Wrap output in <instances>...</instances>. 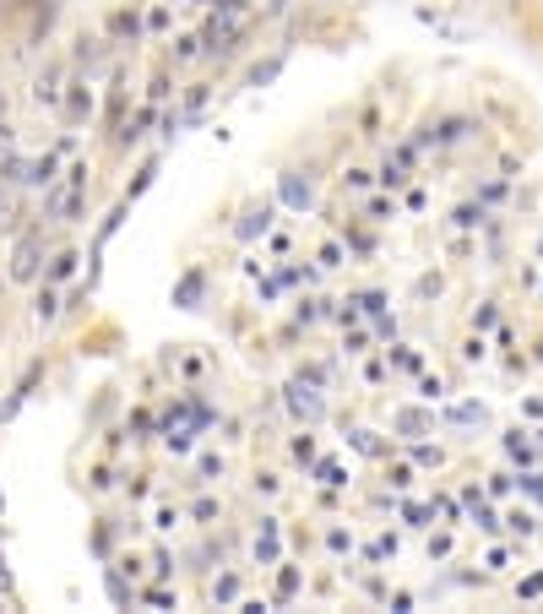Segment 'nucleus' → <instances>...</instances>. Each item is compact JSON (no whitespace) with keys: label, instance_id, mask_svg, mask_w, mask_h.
Wrapping results in <instances>:
<instances>
[{"label":"nucleus","instance_id":"f257e3e1","mask_svg":"<svg viewBox=\"0 0 543 614\" xmlns=\"http://www.w3.org/2000/svg\"><path fill=\"white\" fill-rule=\"evenodd\" d=\"M33 278H38V239L22 234L16 250H11V283H33Z\"/></svg>","mask_w":543,"mask_h":614},{"label":"nucleus","instance_id":"f03ea898","mask_svg":"<svg viewBox=\"0 0 543 614\" xmlns=\"http://www.w3.org/2000/svg\"><path fill=\"white\" fill-rule=\"evenodd\" d=\"M462 501H468V506H473V522H479V528H484V533H495V528H500V517H495V506H484V495H479V490H468V495H462Z\"/></svg>","mask_w":543,"mask_h":614},{"label":"nucleus","instance_id":"7ed1b4c3","mask_svg":"<svg viewBox=\"0 0 543 614\" xmlns=\"http://www.w3.org/2000/svg\"><path fill=\"white\" fill-rule=\"evenodd\" d=\"M288 408L305 414V419H321V397H310L305 386H288Z\"/></svg>","mask_w":543,"mask_h":614},{"label":"nucleus","instance_id":"20e7f679","mask_svg":"<svg viewBox=\"0 0 543 614\" xmlns=\"http://www.w3.org/2000/svg\"><path fill=\"white\" fill-rule=\"evenodd\" d=\"M506 452H511V463H522V468H528L533 457H538V446H533V441H528L522 430H511V435H506Z\"/></svg>","mask_w":543,"mask_h":614},{"label":"nucleus","instance_id":"39448f33","mask_svg":"<svg viewBox=\"0 0 543 614\" xmlns=\"http://www.w3.org/2000/svg\"><path fill=\"white\" fill-rule=\"evenodd\" d=\"M256 560H277V522H272V517L261 522V539H256Z\"/></svg>","mask_w":543,"mask_h":614},{"label":"nucleus","instance_id":"423d86ee","mask_svg":"<svg viewBox=\"0 0 543 614\" xmlns=\"http://www.w3.org/2000/svg\"><path fill=\"white\" fill-rule=\"evenodd\" d=\"M381 185H386V190H402V185H408V163H402V158H397V163L386 158V163H381Z\"/></svg>","mask_w":543,"mask_h":614},{"label":"nucleus","instance_id":"0eeeda50","mask_svg":"<svg viewBox=\"0 0 543 614\" xmlns=\"http://www.w3.org/2000/svg\"><path fill=\"white\" fill-rule=\"evenodd\" d=\"M76 261H82V256H76V250H60V256H54V261H49V283H65V278H71V272H76Z\"/></svg>","mask_w":543,"mask_h":614},{"label":"nucleus","instance_id":"6e6552de","mask_svg":"<svg viewBox=\"0 0 543 614\" xmlns=\"http://www.w3.org/2000/svg\"><path fill=\"white\" fill-rule=\"evenodd\" d=\"M234 33H239V27H234V22H212V27H207V38H201V44H207V49H228V38H234Z\"/></svg>","mask_w":543,"mask_h":614},{"label":"nucleus","instance_id":"1a4fd4ad","mask_svg":"<svg viewBox=\"0 0 543 614\" xmlns=\"http://www.w3.org/2000/svg\"><path fill=\"white\" fill-rule=\"evenodd\" d=\"M33 98H38V103H60V71H49V76H38V87H33Z\"/></svg>","mask_w":543,"mask_h":614},{"label":"nucleus","instance_id":"9d476101","mask_svg":"<svg viewBox=\"0 0 543 614\" xmlns=\"http://www.w3.org/2000/svg\"><path fill=\"white\" fill-rule=\"evenodd\" d=\"M234 599H239V577L228 571V577H218V582H212V604H234Z\"/></svg>","mask_w":543,"mask_h":614},{"label":"nucleus","instance_id":"9b49d317","mask_svg":"<svg viewBox=\"0 0 543 614\" xmlns=\"http://www.w3.org/2000/svg\"><path fill=\"white\" fill-rule=\"evenodd\" d=\"M397 430H402V435H424V430H430V419H424L419 408H408V414H397Z\"/></svg>","mask_w":543,"mask_h":614},{"label":"nucleus","instance_id":"f8f14e48","mask_svg":"<svg viewBox=\"0 0 543 614\" xmlns=\"http://www.w3.org/2000/svg\"><path fill=\"white\" fill-rule=\"evenodd\" d=\"M506 528H511V533H522V539H533V533H538V517H533V512H511V517H506Z\"/></svg>","mask_w":543,"mask_h":614},{"label":"nucleus","instance_id":"ddd939ff","mask_svg":"<svg viewBox=\"0 0 543 614\" xmlns=\"http://www.w3.org/2000/svg\"><path fill=\"white\" fill-rule=\"evenodd\" d=\"M299 593V566H283L277 571V599H294Z\"/></svg>","mask_w":543,"mask_h":614},{"label":"nucleus","instance_id":"4468645a","mask_svg":"<svg viewBox=\"0 0 543 614\" xmlns=\"http://www.w3.org/2000/svg\"><path fill=\"white\" fill-rule=\"evenodd\" d=\"M33 316H38V321H54V316H60V299L44 288V294H38V305H33Z\"/></svg>","mask_w":543,"mask_h":614},{"label":"nucleus","instance_id":"2eb2a0df","mask_svg":"<svg viewBox=\"0 0 543 614\" xmlns=\"http://www.w3.org/2000/svg\"><path fill=\"white\" fill-rule=\"evenodd\" d=\"M451 223H457V229H473V223H484V207H473V201H468V207H457V218H451Z\"/></svg>","mask_w":543,"mask_h":614},{"label":"nucleus","instance_id":"dca6fc26","mask_svg":"<svg viewBox=\"0 0 543 614\" xmlns=\"http://www.w3.org/2000/svg\"><path fill=\"white\" fill-rule=\"evenodd\" d=\"M267 223H272V212H267V207H261V212H250V223H239V239H250L256 229L267 234Z\"/></svg>","mask_w":543,"mask_h":614},{"label":"nucleus","instance_id":"f3484780","mask_svg":"<svg viewBox=\"0 0 543 614\" xmlns=\"http://www.w3.org/2000/svg\"><path fill=\"white\" fill-rule=\"evenodd\" d=\"M413 463H419V468H441L446 457H441V446H419V452H413Z\"/></svg>","mask_w":543,"mask_h":614},{"label":"nucleus","instance_id":"a211bd4d","mask_svg":"<svg viewBox=\"0 0 543 614\" xmlns=\"http://www.w3.org/2000/svg\"><path fill=\"white\" fill-rule=\"evenodd\" d=\"M141 604H152V609H174V593H163V588H147V593H141Z\"/></svg>","mask_w":543,"mask_h":614},{"label":"nucleus","instance_id":"6ab92c4d","mask_svg":"<svg viewBox=\"0 0 543 614\" xmlns=\"http://www.w3.org/2000/svg\"><path fill=\"white\" fill-rule=\"evenodd\" d=\"M490 326H495V305H479L473 310V332H490Z\"/></svg>","mask_w":543,"mask_h":614},{"label":"nucleus","instance_id":"aec40b11","mask_svg":"<svg viewBox=\"0 0 543 614\" xmlns=\"http://www.w3.org/2000/svg\"><path fill=\"white\" fill-rule=\"evenodd\" d=\"M136 27H141V22H136L131 11H114V33H131V38H136Z\"/></svg>","mask_w":543,"mask_h":614},{"label":"nucleus","instance_id":"412c9836","mask_svg":"<svg viewBox=\"0 0 543 614\" xmlns=\"http://www.w3.org/2000/svg\"><path fill=\"white\" fill-rule=\"evenodd\" d=\"M283 196H288V201H310V185H299V180H283Z\"/></svg>","mask_w":543,"mask_h":614},{"label":"nucleus","instance_id":"4be33fe9","mask_svg":"<svg viewBox=\"0 0 543 614\" xmlns=\"http://www.w3.org/2000/svg\"><path fill=\"white\" fill-rule=\"evenodd\" d=\"M370 218H375V223H386V218H397V201H370Z\"/></svg>","mask_w":543,"mask_h":614},{"label":"nucleus","instance_id":"5701e85b","mask_svg":"<svg viewBox=\"0 0 543 614\" xmlns=\"http://www.w3.org/2000/svg\"><path fill=\"white\" fill-rule=\"evenodd\" d=\"M294 457L310 463V457H315V441H310V435H294Z\"/></svg>","mask_w":543,"mask_h":614},{"label":"nucleus","instance_id":"b1692460","mask_svg":"<svg viewBox=\"0 0 543 614\" xmlns=\"http://www.w3.org/2000/svg\"><path fill=\"white\" fill-rule=\"evenodd\" d=\"M321 484H332V490H337V484H348V479H343V468H337V463H321Z\"/></svg>","mask_w":543,"mask_h":614},{"label":"nucleus","instance_id":"393cba45","mask_svg":"<svg viewBox=\"0 0 543 614\" xmlns=\"http://www.w3.org/2000/svg\"><path fill=\"white\" fill-rule=\"evenodd\" d=\"M174 54H179V60H196V54H201V38H179V49H174Z\"/></svg>","mask_w":543,"mask_h":614},{"label":"nucleus","instance_id":"a878e982","mask_svg":"<svg viewBox=\"0 0 543 614\" xmlns=\"http://www.w3.org/2000/svg\"><path fill=\"white\" fill-rule=\"evenodd\" d=\"M272 76H277V60H267V65H256V71H250V82H256V87H261V82H272Z\"/></svg>","mask_w":543,"mask_h":614},{"label":"nucleus","instance_id":"bb28decb","mask_svg":"<svg viewBox=\"0 0 543 614\" xmlns=\"http://www.w3.org/2000/svg\"><path fill=\"white\" fill-rule=\"evenodd\" d=\"M484 354H490L484 337H468V343H462V359H484Z\"/></svg>","mask_w":543,"mask_h":614},{"label":"nucleus","instance_id":"cd10ccee","mask_svg":"<svg viewBox=\"0 0 543 614\" xmlns=\"http://www.w3.org/2000/svg\"><path fill=\"white\" fill-rule=\"evenodd\" d=\"M174 522H179V512H174V506H163V512H158V517H152V528H163V533H169V528H174Z\"/></svg>","mask_w":543,"mask_h":614},{"label":"nucleus","instance_id":"c85d7f7f","mask_svg":"<svg viewBox=\"0 0 543 614\" xmlns=\"http://www.w3.org/2000/svg\"><path fill=\"white\" fill-rule=\"evenodd\" d=\"M446 555H451V539H446V533H441V539H430V560H446Z\"/></svg>","mask_w":543,"mask_h":614},{"label":"nucleus","instance_id":"c756f323","mask_svg":"<svg viewBox=\"0 0 543 614\" xmlns=\"http://www.w3.org/2000/svg\"><path fill=\"white\" fill-rule=\"evenodd\" d=\"M321 267H343V245H326L321 250Z\"/></svg>","mask_w":543,"mask_h":614},{"label":"nucleus","instance_id":"7c9ffc66","mask_svg":"<svg viewBox=\"0 0 543 614\" xmlns=\"http://www.w3.org/2000/svg\"><path fill=\"white\" fill-rule=\"evenodd\" d=\"M419 392H424V397H446V381H441V375H430V381H424Z\"/></svg>","mask_w":543,"mask_h":614},{"label":"nucleus","instance_id":"2f4dec72","mask_svg":"<svg viewBox=\"0 0 543 614\" xmlns=\"http://www.w3.org/2000/svg\"><path fill=\"white\" fill-rule=\"evenodd\" d=\"M354 446H359V452H370V457L381 452V441H370V430H359V435H354Z\"/></svg>","mask_w":543,"mask_h":614},{"label":"nucleus","instance_id":"473e14b6","mask_svg":"<svg viewBox=\"0 0 543 614\" xmlns=\"http://www.w3.org/2000/svg\"><path fill=\"white\" fill-rule=\"evenodd\" d=\"M326 544H332V550H337V555H343V550H348V544H354V539H348V533H343V528H332V533H326Z\"/></svg>","mask_w":543,"mask_h":614},{"label":"nucleus","instance_id":"72a5a7b5","mask_svg":"<svg viewBox=\"0 0 543 614\" xmlns=\"http://www.w3.org/2000/svg\"><path fill=\"white\" fill-rule=\"evenodd\" d=\"M11 218H16V201H11V196L0 190V223H11Z\"/></svg>","mask_w":543,"mask_h":614},{"label":"nucleus","instance_id":"f704fd0d","mask_svg":"<svg viewBox=\"0 0 543 614\" xmlns=\"http://www.w3.org/2000/svg\"><path fill=\"white\" fill-rule=\"evenodd\" d=\"M543 593V577H528V582H522V599H538Z\"/></svg>","mask_w":543,"mask_h":614},{"label":"nucleus","instance_id":"c9c22d12","mask_svg":"<svg viewBox=\"0 0 543 614\" xmlns=\"http://www.w3.org/2000/svg\"><path fill=\"white\" fill-rule=\"evenodd\" d=\"M522 490H533V495L543 501V479H528V473H522Z\"/></svg>","mask_w":543,"mask_h":614},{"label":"nucleus","instance_id":"e433bc0d","mask_svg":"<svg viewBox=\"0 0 543 614\" xmlns=\"http://www.w3.org/2000/svg\"><path fill=\"white\" fill-rule=\"evenodd\" d=\"M538 452H543V430H538Z\"/></svg>","mask_w":543,"mask_h":614},{"label":"nucleus","instance_id":"4c0bfd02","mask_svg":"<svg viewBox=\"0 0 543 614\" xmlns=\"http://www.w3.org/2000/svg\"><path fill=\"white\" fill-rule=\"evenodd\" d=\"M538 261H543V239H538Z\"/></svg>","mask_w":543,"mask_h":614}]
</instances>
